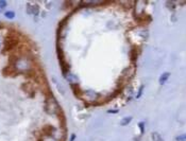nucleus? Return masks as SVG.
Returning a JSON list of instances; mask_svg holds the SVG:
<instances>
[{"label": "nucleus", "instance_id": "39448f33", "mask_svg": "<svg viewBox=\"0 0 186 141\" xmlns=\"http://www.w3.org/2000/svg\"><path fill=\"white\" fill-rule=\"evenodd\" d=\"M6 17L9 18V19H13V18L15 17V13L12 12V11H8V12H6Z\"/></svg>", "mask_w": 186, "mask_h": 141}, {"label": "nucleus", "instance_id": "f03ea898", "mask_svg": "<svg viewBox=\"0 0 186 141\" xmlns=\"http://www.w3.org/2000/svg\"><path fill=\"white\" fill-rule=\"evenodd\" d=\"M27 8H28V13H29V14H37V13H38V6H36V4L29 3Z\"/></svg>", "mask_w": 186, "mask_h": 141}, {"label": "nucleus", "instance_id": "20e7f679", "mask_svg": "<svg viewBox=\"0 0 186 141\" xmlns=\"http://www.w3.org/2000/svg\"><path fill=\"white\" fill-rule=\"evenodd\" d=\"M131 120H132V117H126V118H123V119L121 120V122H120V125H121V126L128 125V124L131 122Z\"/></svg>", "mask_w": 186, "mask_h": 141}, {"label": "nucleus", "instance_id": "9b49d317", "mask_svg": "<svg viewBox=\"0 0 186 141\" xmlns=\"http://www.w3.org/2000/svg\"><path fill=\"white\" fill-rule=\"evenodd\" d=\"M108 113H116L117 110H108Z\"/></svg>", "mask_w": 186, "mask_h": 141}, {"label": "nucleus", "instance_id": "423d86ee", "mask_svg": "<svg viewBox=\"0 0 186 141\" xmlns=\"http://www.w3.org/2000/svg\"><path fill=\"white\" fill-rule=\"evenodd\" d=\"M152 137H153V140L154 141H163V139L161 138V136L158 135V133H153L152 134Z\"/></svg>", "mask_w": 186, "mask_h": 141}, {"label": "nucleus", "instance_id": "0eeeda50", "mask_svg": "<svg viewBox=\"0 0 186 141\" xmlns=\"http://www.w3.org/2000/svg\"><path fill=\"white\" fill-rule=\"evenodd\" d=\"M177 141H186V134H183V135H180L176 138Z\"/></svg>", "mask_w": 186, "mask_h": 141}, {"label": "nucleus", "instance_id": "7ed1b4c3", "mask_svg": "<svg viewBox=\"0 0 186 141\" xmlns=\"http://www.w3.org/2000/svg\"><path fill=\"white\" fill-rule=\"evenodd\" d=\"M169 76H170L169 72H164V73H163L162 76H160V80H158V82H160L161 85H164V84L167 82V80H168Z\"/></svg>", "mask_w": 186, "mask_h": 141}, {"label": "nucleus", "instance_id": "1a4fd4ad", "mask_svg": "<svg viewBox=\"0 0 186 141\" xmlns=\"http://www.w3.org/2000/svg\"><path fill=\"white\" fill-rule=\"evenodd\" d=\"M6 6V1H0V9H3Z\"/></svg>", "mask_w": 186, "mask_h": 141}, {"label": "nucleus", "instance_id": "f257e3e1", "mask_svg": "<svg viewBox=\"0 0 186 141\" xmlns=\"http://www.w3.org/2000/svg\"><path fill=\"white\" fill-rule=\"evenodd\" d=\"M46 110L48 113H60V106L53 97H50L47 100Z\"/></svg>", "mask_w": 186, "mask_h": 141}, {"label": "nucleus", "instance_id": "6e6552de", "mask_svg": "<svg viewBox=\"0 0 186 141\" xmlns=\"http://www.w3.org/2000/svg\"><path fill=\"white\" fill-rule=\"evenodd\" d=\"M142 90H144V86H142L140 87V89H139V91H138V94H137V95H136V98H140V95H142Z\"/></svg>", "mask_w": 186, "mask_h": 141}, {"label": "nucleus", "instance_id": "9d476101", "mask_svg": "<svg viewBox=\"0 0 186 141\" xmlns=\"http://www.w3.org/2000/svg\"><path fill=\"white\" fill-rule=\"evenodd\" d=\"M74 137H76V135H71V139H70V141H74Z\"/></svg>", "mask_w": 186, "mask_h": 141}]
</instances>
